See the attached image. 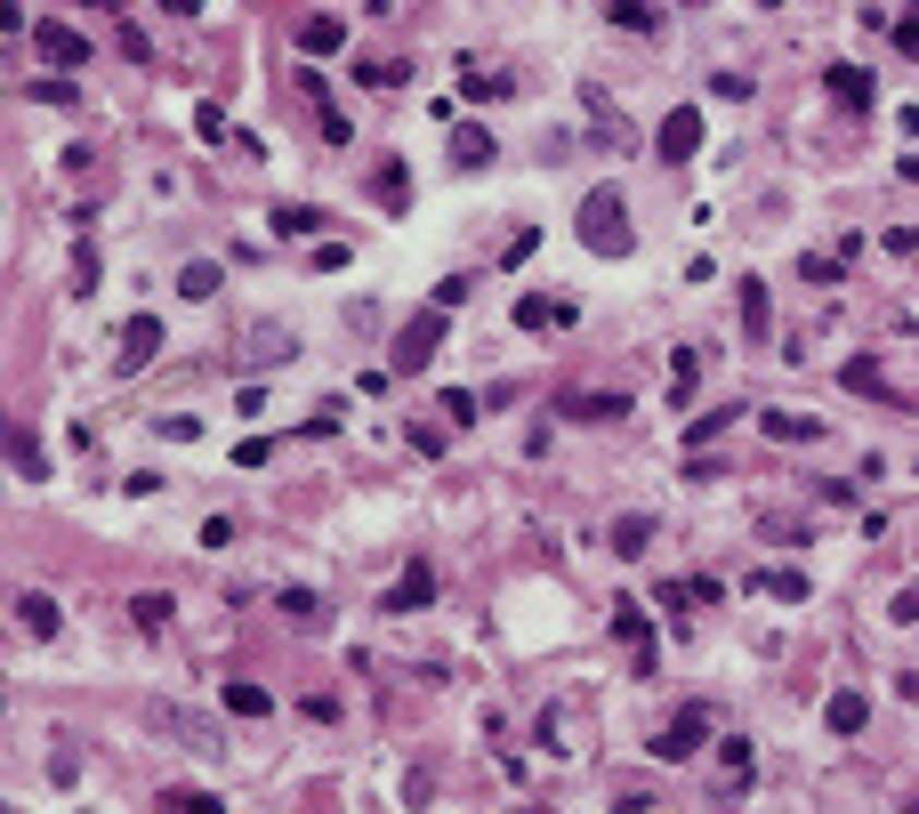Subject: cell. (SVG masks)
<instances>
[{
    "label": "cell",
    "mask_w": 919,
    "mask_h": 814,
    "mask_svg": "<svg viewBox=\"0 0 919 814\" xmlns=\"http://www.w3.org/2000/svg\"><path fill=\"white\" fill-rule=\"evenodd\" d=\"M693 154H702V113L678 106V113L662 121V161H693Z\"/></svg>",
    "instance_id": "obj_6"
},
{
    "label": "cell",
    "mask_w": 919,
    "mask_h": 814,
    "mask_svg": "<svg viewBox=\"0 0 919 814\" xmlns=\"http://www.w3.org/2000/svg\"><path fill=\"white\" fill-rule=\"evenodd\" d=\"M823 89L839 97L847 113H863V106H871V73H863V65H831V73H823Z\"/></svg>",
    "instance_id": "obj_13"
},
{
    "label": "cell",
    "mask_w": 919,
    "mask_h": 814,
    "mask_svg": "<svg viewBox=\"0 0 919 814\" xmlns=\"http://www.w3.org/2000/svg\"><path fill=\"white\" fill-rule=\"evenodd\" d=\"M863 718H871L863 694H831V702H823V726H831V734H863Z\"/></svg>",
    "instance_id": "obj_15"
},
{
    "label": "cell",
    "mask_w": 919,
    "mask_h": 814,
    "mask_svg": "<svg viewBox=\"0 0 919 814\" xmlns=\"http://www.w3.org/2000/svg\"><path fill=\"white\" fill-rule=\"evenodd\" d=\"M444 420H452V427H468V420H476V396H468V388H452V396H444Z\"/></svg>",
    "instance_id": "obj_38"
},
{
    "label": "cell",
    "mask_w": 919,
    "mask_h": 814,
    "mask_svg": "<svg viewBox=\"0 0 919 814\" xmlns=\"http://www.w3.org/2000/svg\"><path fill=\"white\" fill-rule=\"evenodd\" d=\"M218 282H227V275H218V267H210V258H194V267H186V275H178V291H186V299H210V291H218Z\"/></svg>",
    "instance_id": "obj_32"
},
{
    "label": "cell",
    "mask_w": 919,
    "mask_h": 814,
    "mask_svg": "<svg viewBox=\"0 0 919 814\" xmlns=\"http://www.w3.org/2000/svg\"><path fill=\"white\" fill-rule=\"evenodd\" d=\"M420 605H436V573L427 564H412V573L387 588V613H420Z\"/></svg>",
    "instance_id": "obj_9"
},
{
    "label": "cell",
    "mask_w": 919,
    "mask_h": 814,
    "mask_svg": "<svg viewBox=\"0 0 919 814\" xmlns=\"http://www.w3.org/2000/svg\"><path fill=\"white\" fill-rule=\"evenodd\" d=\"M759 427H766L774 444H814V436H823V420H799V412H774V403L759 412Z\"/></svg>",
    "instance_id": "obj_14"
},
{
    "label": "cell",
    "mask_w": 919,
    "mask_h": 814,
    "mask_svg": "<svg viewBox=\"0 0 919 814\" xmlns=\"http://www.w3.org/2000/svg\"><path fill=\"white\" fill-rule=\"evenodd\" d=\"M718 766H726V790H742V782H750V742H726Z\"/></svg>",
    "instance_id": "obj_35"
},
{
    "label": "cell",
    "mask_w": 919,
    "mask_h": 814,
    "mask_svg": "<svg viewBox=\"0 0 919 814\" xmlns=\"http://www.w3.org/2000/svg\"><path fill=\"white\" fill-rule=\"evenodd\" d=\"M275 234H282V242H291V234H323V210H315V202H282V210H275Z\"/></svg>",
    "instance_id": "obj_19"
},
{
    "label": "cell",
    "mask_w": 919,
    "mask_h": 814,
    "mask_svg": "<svg viewBox=\"0 0 919 814\" xmlns=\"http://www.w3.org/2000/svg\"><path fill=\"white\" fill-rule=\"evenodd\" d=\"M460 299H468V275H444V282H436V299H427V307H444V315H452Z\"/></svg>",
    "instance_id": "obj_37"
},
{
    "label": "cell",
    "mask_w": 919,
    "mask_h": 814,
    "mask_svg": "<svg viewBox=\"0 0 919 814\" xmlns=\"http://www.w3.org/2000/svg\"><path fill=\"white\" fill-rule=\"evenodd\" d=\"M895 49L919 57V9H904V25H895Z\"/></svg>",
    "instance_id": "obj_40"
},
{
    "label": "cell",
    "mask_w": 919,
    "mask_h": 814,
    "mask_svg": "<svg viewBox=\"0 0 919 814\" xmlns=\"http://www.w3.org/2000/svg\"><path fill=\"white\" fill-rule=\"evenodd\" d=\"M154 348H161V323H154V315H130V323H121V372L154 363Z\"/></svg>",
    "instance_id": "obj_8"
},
{
    "label": "cell",
    "mask_w": 919,
    "mask_h": 814,
    "mask_svg": "<svg viewBox=\"0 0 919 814\" xmlns=\"http://www.w3.org/2000/svg\"><path fill=\"white\" fill-rule=\"evenodd\" d=\"M282 613H291L299 629H323V597H315V588H291V597H282Z\"/></svg>",
    "instance_id": "obj_33"
},
{
    "label": "cell",
    "mask_w": 919,
    "mask_h": 814,
    "mask_svg": "<svg viewBox=\"0 0 919 814\" xmlns=\"http://www.w3.org/2000/svg\"><path fill=\"white\" fill-rule=\"evenodd\" d=\"M227 709H234V718H267L275 694H267V685H251V678H234V685H227Z\"/></svg>",
    "instance_id": "obj_21"
},
{
    "label": "cell",
    "mask_w": 919,
    "mask_h": 814,
    "mask_svg": "<svg viewBox=\"0 0 919 814\" xmlns=\"http://www.w3.org/2000/svg\"><path fill=\"white\" fill-rule=\"evenodd\" d=\"M154 814H227V799H210V790H161Z\"/></svg>",
    "instance_id": "obj_18"
},
{
    "label": "cell",
    "mask_w": 919,
    "mask_h": 814,
    "mask_svg": "<svg viewBox=\"0 0 919 814\" xmlns=\"http://www.w3.org/2000/svg\"><path fill=\"white\" fill-rule=\"evenodd\" d=\"M9 460H16V476H25V484L49 476V460H40V444L25 436V427H9Z\"/></svg>",
    "instance_id": "obj_20"
},
{
    "label": "cell",
    "mask_w": 919,
    "mask_h": 814,
    "mask_svg": "<svg viewBox=\"0 0 919 814\" xmlns=\"http://www.w3.org/2000/svg\"><path fill=\"white\" fill-rule=\"evenodd\" d=\"M613 25L621 33H653L662 16H653V0H613Z\"/></svg>",
    "instance_id": "obj_29"
},
{
    "label": "cell",
    "mask_w": 919,
    "mask_h": 814,
    "mask_svg": "<svg viewBox=\"0 0 919 814\" xmlns=\"http://www.w3.org/2000/svg\"><path fill=\"white\" fill-rule=\"evenodd\" d=\"M581 242H589L597 258H621L629 242H638V234H629V210H621V194H613V186H597V194L581 202Z\"/></svg>",
    "instance_id": "obj_1"
},
{
    "label": "cell",
    "mask_w": 919,
    "mask_h": 814,
    "mask_svg": "<svg viewBox=\"0 0 919 814\" xmlns=\"http://www.w3.org/2000/svg\"><path fill=\"white\" fill-rule=\"evenodd\" d=\"M565 412H573V420H621L629 396H565Z\"/></svg>",
    "instance_id": "obj_25"
},
{
    "label": "cell",
    "mask_w": 919,
    "mask_h": 814,
    "mask_svg": "<svg viewBox=\"0 0 919 814\" xmlns=\"http://www.w3.org/2000/svg\"><path fill=\"white\" fill-rule=\"evenodd\" d=\"M493 154H500V146H493L484 130H460V137H452V161H460V170H484Z\"/></svg>",
    "instance_id": "obj_23"
},
{
    "label": "cell",
    "mask_w": 919,
    "mask_h": 814,
    "mask_svg": "<svg viewBox=\"0 0 919 814\" xmlns=\"http://www.w3.org/2000/svg\"><path fill=\"white\" fill-rule=\"evenodd\" d=\"M766 9H783V0H766Z\"/></svg>",
    "instance_id": "obj_42"
},
{
    "label": "cell",
    "mask_w": 919,
    "mask_h": 814,
    "mask_svg": "<svg viewBox=\"0 0 919 814\" xmlns=\"http://www.w3.org/2000/svg\"><path fill=\"white\" fill-rule=\"evenodd\" d=\"M605 540H613V557H645V548H653V517H621Z\"/></svg>",
    "instance_id": "obj_16"
},
{
    "label": "cell",
    "mask_w": 919,
    "mask_h": 814,
    "mask_svg": "<svg viewBox=\"0 0 919 814\" xmlns=\"http://www.w3.org/2000/svg\"><path fill=\"white\" fill-rule=\"evenodd\" d=\"M436 348H444V307H427V315H412V323L396 331V363H387V372H420Z\"/></svg>",
    "instance_id": "obj_3"
},
{
    "label": "cell",
    "mask_w": 919,
    "mask_h": 814,
    "mask_svg": "<svg viewBox=\"0 0 919 814\" xmlns=\"http://www.w3.org/2000/svg\"><path fill=\"white\" fill-rule=\"evenodd\" d=\"M161 9H178V16H194V9H202V0H161Z\"/></svg>",
    "instance_id": "obj_41"
},
{
    "label": "cell",
    "mask_w": 919,
    "mask_h": 814,
    "mask_svg": "<svg viewBox=\"0 0 919 814\" xmlns=\"http://www.w3.org/2000/svg\"><path fill=\"white\" fill-rule=\"evenodd\" d=\"M710 734H718V709L710 702H693V709H678V718L653 734V758H669V766H686V758H702L710 750Z\"/></svg>",
    "instance_id": "obj_2"
},
{
    "label": "cell",
    "mask_w": 919,
    "mask_h": 814,
    "mask_svg": "<svg viewBox=\"0 0 919 814\" xmlns=\"http://www.w3.org/2000/svg\"><path fill=\"white\" fill-rule=\"evenodd\" d=\"M742 588H766V597H783V605H807V573H750Z\"/></svg>",
    "instance_id": "obj_22"
},
{
    "label": "cell",
    "mask_w": 919,
    "mask_h": 814,
    "mask_svg": "<svg viewBox=\"0 0 919 814\" xmlns=\"http://www.w3.org/2000/svg\"><path fill=\"white\" fill-rule=\"evenodd\" d=\"M524 814H541V806H524Z\"/></svg>",
    "instance_id": "obj_43"
},
{
    "label": "cell",
    "mask_w": 919,
    "mask_h": 814,
    "mask_svg": "<svg viewBox=\"0 0 919 814\" xmlns=\"http://www.w3.org/2000/svg\"><path fill=\"white\" fill-rule=\"evenodd\" d=\"M734 420H742V403H734V412H702V420L686 427V444H693V452H702V444H710V436H726Z\"/></svg>",
    "instance_id": "obj_30"
},
{
    "label": "cell",
    "mask_w": 919,
    "mask_h": 814,
    "mask_svg": "<svg viewBox=\"0 0 919 814\" xmlns=\"http://www.w3.org/2000/svg\"><path fill=\"white\" fill-rule=\"evenodd\" d=\"M693 379H702V355H693V348H678V363H669V403H678V412H686Z\"/></svg>",
    "instance_id": "obj_24"
},
{
    "label": "cell",
    "mask_w": 919,
    "mask_h": 814,
    "mask_svg": "<svg viewBox=\"0 0 919 814\" xmlns=\"http://www.w3.org/2000/svg\"><path fill=\"white\" fill-rule=\"evenodd\" d=\"M613 637L629 645V661H638V669H653V629H645V613H638V597H613Z\"/></svg>",
    "instance_id": "obj_5"
},
{
    "label": "cell",
    "mask_w": 919,
    "mask_h": 814,
    "mask_svg": "<svg viewBox=\"0 0 919 814\" xmlns=\"http://www.w3.org/2000/svg\"><path fill=\"white\" fill-rule=\"evenodd\" d=\"M847 388H863V396H887V379L871 372V363H847Z\"/></svg>",
    "instance_id": "obj_39"
},
{
    "label": "cell",
    "mask_w": 919,
    "mask_h": 814,
    "mask_svg": "<svg viewBox=\"0 0 919 814\" xmlns=\"http://www.w3.org/2000/svg\"><path fill=\"white\" fill-rule=\"evenodd\" d=\"M726 588L710 581V573H693V581H662V605H718Z\"/></svg>",
    "instance_id": "obj_17"
},
{
    "label": "cell",
    "mask_w": 919,
    "mask_h": 814,
    "mask_svg": "<svg viewBox=\"0 0 919 814\" xmlns=\"http://www.w3.org/2000/svg\"><path fill=\"white\" fill-rule=\"evenodd\" d=\"M16 629H25V637H57V597H40V588H16Z\"/></svg>",
    "instance_id": "obj_11"
},
{
    "label": "cell",
    "mask_w": 919,
    "mask_h": 814,
    "mask_svg": "<svg viewBox=\"0 0 919 814\" xmlns=\"http://www.w3.org/2000/svg\"><path fill=\"white\" fill-rule=\"evenodd\" d=\"M339 49H347L339 16H306V25H299V57H339Z\"/></svg>",
    "instance_id": "obj_12"
},
{
    "label": "cell",
    "mask_w": 919,
    "mask_h": 814,
    "mask_svg": "<svg viewBox=\"0 0 919 814\" xmlns=\"http://www.w3.org/2000/svg\"><path fill=\"white\" fill-rule=\"evenodd\" d=\"M372 194L387 202V210H403V161H379V170H372Z\"/></svg>",
    "instance_id": "obj_31"
},
{
    "label": "cell",
    "mask_w": 919,
    "mask_h": 814,
    "mask_svg": "<svg viewBox=\"0 0 919 814\" xmlns=\"http://www.w3.org/2000/svg\"><path fill=\"white\" fill-rule=\"evenodd\" d=\"M130 621H137V629H170V597H161V588L130 597Z\"/></svg>",
    "instance_id": "obj_28"
},
{
    "label": "cell",
    "mask_w": 919,
    "mask_h": 814,
    "mask_svg": "<svg viewBox=\"0 0 919 814\" xmlns=\"http://www.w3.org/2000/svg\"><path fill=\"white\" fill-rule=\"evenodd\" d=\"M517 323H524V331H565V323H573V299H541V291H524V299H517Z\"/></svg>",
    "instance_id": "obj_7"
},
{
    "label": "cell",
    "mask_w": 919,
    "mask_h": 814,
    "mask_svg": "<svg viewBox=\"0 0 919 814\" xmlns=\"http://www.w3.org/2000/svg\"><path fill=\"white\" fill-rule=\"evenodd\" d=\"M355 81H363V89H396L403 65H396V57H355Z\"/></svg>",
    "instance_id": "obj_26"
},
{
    "label": "cell",
    "mask_w": 919,
    "mask_h": 814,
    "mask_svg": "<svg viewBox=\"0 0 919 814\" xmlns=\"http://www.w3.org/2000/svg\"><path fill=\"white\" fill-rule=\"evenodd\" d=\"M299 89H306V106L323 113V137H331V146H347V113L331 106V81H323V73H299Z\"/></svg>",
    "instance_id": "obj_10"
},
{
    "label": "cell",
    "mask_w": 919,
    "mask_h": 814,
    "mask_svg": "<svg viewBox=\"0 0 919 814\" xmlns=\"http://www.w3.org/2000/svg\"><path fill=\"white\" fill-rule=\"evenodd\" d=\"M742 323L766 339V282H750V275H742Z\"/></svg>",
    "instance_id": "obj_34"
},
{
    "label": "cell",
    "mask_w": 919,
    "mask_h": 814,
    "mask_svg": "<svg viewBox=\"0 0 919 814\" xmlns=\"http://www.w3.org/2000/svg\"><path fill=\"white\" fill-rule=\"evenodd\" d=\"M33 97H40V106H73V97H81V89H73V81H65V73H40V81H33Z\"/></svg>",
    "instance_id": "obj_36"
},
{
    "label": "cell",
    "mask_w": 919,
    "mask_h": 814,
    "mask_svg": "<svg viewBox=\"0 0 919 814\" xmlns=\"http://www.w3.org/2000/svg\"><path fill=\"white\" fill-rule=\"evenodd\" d=\"M161 726H170L186 750H218V734H202V718H186V709H161Z\"/></svg>",
    "instance_id": "obj_27"
},
{
    "label": "cell",
    "mask_w": 919,
    "mask_h": 814,
    "mask_svg": "<svg viewBox=\"0 0 919 814\" xmlns=\"http://www.w3.org/2000/svg\"><path fill=\"white\" fill-rule=\"evenodd\" d=\"M33 49H40V65H49V73H73V65H89L97 40L73 33V25H33Z\"/></svg>",
    "instance_id": "obj_4"
}]
</instances>
